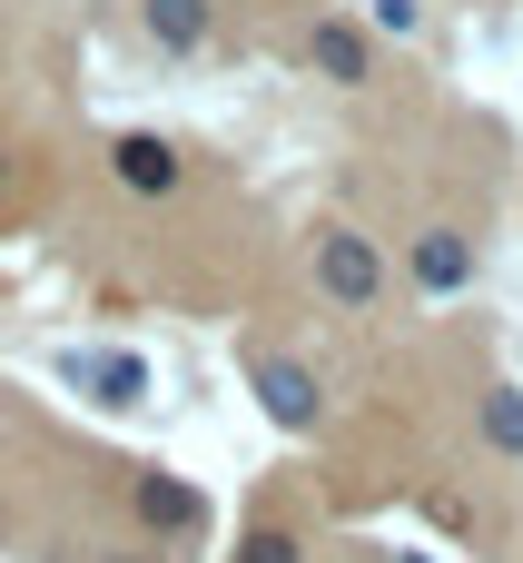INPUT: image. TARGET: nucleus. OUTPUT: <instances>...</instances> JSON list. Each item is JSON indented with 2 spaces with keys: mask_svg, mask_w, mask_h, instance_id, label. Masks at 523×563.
Returning <instances> with one entry per match:
<instances>
[{
  "mask_svg": "<svg viewBox=\"0 0 523 563\" xmlns=\"http://www.w3.org/2000/svg\"><path fill=\"white\" fill-rule=\"evenodd\" d=\"M475 426H485V445H494V455H523V386H485Z\"/></svg>",
  "mask_w": 523,
  "mask_h": 563,
  "instance_id": "obj_9",
  "label": "nucleus"
},
{
  "mask_svg": "<svg viewBox=\"0 0 523 563\" xmlns=\"http://www.w3.org/2000/svg\"><path fill=\"white\" fill-rule=\"evenodd\" d=\"M138 515H148L158 534H198V525H208V505H198L178 475H138Z\"/></svg>",
  "mask_w": 523,
  "mask_h": 563,
  "instance_id": "obj_7",
  "label": "nucleus"
},
{
  "mask_svg": "<svg viewBox=\"0 0 523 563\" xmlns=\"http://www.w3.org/2000/svg\"><path fill=\"white\" fill-rule=\"evenodd\" d=\"M138 20H148V40H158V49H178V59L218 30V10H208V0H148Z\"/></svg>",
  "mask_w": 523,
  "mask_h": 563,
  "instance_id": "obj_8",
  "label": "nucleus"
},
{
  "mask_svg": "<svg viewBox=\"0 0 523 563\" xmlns=\"http://www.w3.org/2000/svg\"><path fill=\"white\" fill-rule=\"evenodd\" d=\"M366 20H376V30H386V40H405V30H415V20H425V10H415V0H366Z\"/></svg>",
  "mask_w": 523,
  "mask_h": 563,
  "instance_id": "obj_11",
  "label": "nucleus"
},
{
  "mask_svg": "<svg viewBox=\"0 0 523 563\" xmlns=\"http://www.w3.org/2000/svg\"><path fill=\"white\" fill-rule=\"evenodd\" d=\"M109 168H119V188H138V198H178V178H188V168H178V148H168V139H148V129H129V139L109 148Z\"/></svg>",
  "mask_w": 523,
  "mask_h": 563,
  "instance_id": "obj_3",
  "label": "nucleus"
},
{
  "mask_svg": "<svg viewBox=\"0 0 523 563\" xmlns=\"http://www.w3.org/2000/svg\"><path fill=\"white\" fill-rule=\"evenodd\" d=\"M257 406H267V426L277 435H307L316 426V366H297V356H257Z\"/></svg>",
  "mask_w": 523,
  "mask_h": 563,
  "instance_id": "obj_2",
  "label": "nucleus"
},
{
  "mask_svg": "<svg viewBox=\"0 0 523 563\" xmlns=\"http://www.w3.org/2000/svg\"><path fill=\"white\" fill-rule=\"evenodd\" d=\"M415 287H425V297L475 287V238H465V228H425V238H415Z\"/></svg>",
  "mask_w": 523,
  "mask_h": 563,
  "instance_id": "obj_4",
  "label": "nucleus"
},
{
  "mask_svg": "<svg viewBox=\"0 0 523 563\" xmlns=\"http://www.w3.org/2000/svg\"><path fill=\"white\" fill-rule=\"evenodd\" d=\"M237 563H297V534H277V525H267V534H247V544H237Z\"/></svg>",
  "mask_w": 523,
  "mask_h": 563,
  "instance_id": "obj_10",
  "label": "nucleus"
},
{
  "mask_svg": "<svg viewBox=\"0 0 523 563\" xmlns=\"http://www.w3.org/2000/svg\"><path fill=\"white\" fill-rule=\"evenodd\" d=\"M69 386L99 396V406H138L148 396V366L138 356H69Z\"/></svg>",
  "mask_w": 523,
  "mask_h": 563,
  "instance_id": "obj_6",
  "label": "nucleus"
},
{
  "mask_svg": "<svg viewBox=\"0 0 523 563\" xmlns=\"http://www.w3.org/2000/svg\"><path fill=\"white\" fill-rule=\"evenodd\" d=\"M307 69L336 79V89H356V79H366V30H356V20H316V30H307Z\"/></svg>",
  "mask_w": 523,
  "mask_h": 563,
  "instance_id": "obj_5",
  "label": "nucleus"
},
{
  "mask_svg": "<svg viewBox=\"0 0 523 563\" xmlns=\"http://www.w3.org/2000/svg\"><path fill=\"white\" fill-rule=\"evenodd\" d=\"M316 287H326L336 307H376V287H386L376 238H356V228H316Z\"/></svg>",
  "mask_w": 523,
  "mask_h": 563,
  "instance_id": "obj_1",
  "label": "nucleus"
}]
</instances>
